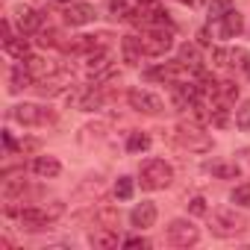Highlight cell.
<instances>
[{
  "label": "cell",
  "instance_id": "1",
  "mask_svg": "<svg viewBox=\"0 0 250 250\" xmlns=\"http://www.w3.org/2000/svg\"><path fill=\"white\" fill-rule=\"evenodd\" d=\"M139 183L142 188L147 191H159V188H168L174 183V168L165 162V159H147L139 171Z\"/></svg>",
  "mask_w": 250,
  "mask_h": 250
},
{
  "label": "cell",
  "instance_id": "2",
  "mask_svg": "<svg viewBox=\"0 0 250 250\" xmlns=\"http://www.w3.org/2000/svg\"><path fill=\"white\" fill-rule=\"evenodd\" d=\"M244 229H247V218H244L241 212H235V209H229V206L212 212V232H215L218 238H235V235H241Z\"/></svg>",
  "mask_w": 250,
  "mask_h": 250
},
{
  "label": "cell",
  "instance_id": "3",
  "mask_svg": "<svg viewBox=\"0 0 250 250\" xmlns=\"http://www.w3.org/2000/svg\"><path fill=\"white\" fill-rule=\"evenodd\" d=\"M62 212H65L62 203H50V206H27V209L18 212V218H21L24 229H44V227L53 224Z\"/></svg>",
  "mask_w": 250,
  "mask_h": 250
},
{
  "label": "cell",
  "instance_id": "4",
  "mask_svg": "<svg viewBox=\"0 0 250 250\" xmlns=\"http://www.w3.org/2000/svg\"><path fill=\"white\" fill-rule=\"evenodd\" d=\"M53 112L47 106H39V103H18L12 106V121H18L21 127H47L53 124Z\"/></svg>",
  "mask_w": 250,
  "mask_h": 250
},
{
  "label": "cell",
  "instance_id": "5",
  "mask_svg": "<svg viewBox=\"0 0 250 250\" xmlns=\"http://www.w3.org/2000/svg\"><path fill=\"white\" fill-rule=\"evenodd\" d=\"M174 139H177L186 150H191V153H209V150H212L209 133H203L197 124H180V127L174 130Z\"/></svg>",
  "mask_w": 250,
  "mask_h": 250
},
{
  "label": "cell",
  "instance_id": "6",
  "mask_svg": "<svg viewBox=\"0 0 250 250\" xmlns=\"http://www.w3.org/2000/svg\"><path fill=\"white\" fill-rule=\"evenodd\" d=\"M142 47H145L147 56H165V53L174 47V33H171V27H168V30H165V27H147V30L142 33Z\"/></svg>",
  "mask_w": 250,
  "mask_h": 250
},
{
  "label": "cell",
  "instance_id": "7",
  "mask_svg": "<svg viewBox=\"0 0 250 250\" xmlns=\"http://www.w3.org/2000/svg\"><path fill=\"white\" fill-rule=\"evenodd\" d=\"M165 238H168V244H174V247H191V244L200 241V229H197L188 218H174V221L168 224Z\"/></svg>",
  "mask_w": 250,
  "mask_h": 250
},
{
  "label": "cell",
  "instance_id": "8",
  "mask_svg": "<svg viewBox=\"0 0 250 250\" xmlns=\"http://www.w3.org/2000/svg\"><path fill=\"white\" fill-rule=\"evenodd\" d=\"M133 24H145V27H171V18H168V12L165 9H159L153 0L150 3H139V9L133 12V18H130Z\"/></svg>",
  "mask_w": 250,
  "mask_h": 250
},
{
  "label": "cell",
  "instance_id": "9",
  "mask_svg": "<svg viewBox=\"0 0 250 250\" xmlns=\"http://www.w3.org/2000/svg\"><path fill=\"white\" fill-rule=\"evenodd\" d=\"M127 100H130V106L136 109V112H145V115H159L162 112V97L159 94H153V91H147V88H133L130 94H127Z\"/></svg>",
  "mask_w": 250,
  "mask_h": 250
},
{
  "label": "cell",
  "instance_id": "10",
  "mask_svg": "<svg viewBox=\"0 0 250 250\" xmlns=\"http://www.w3.org/2000/svg\"><path fill=\"white\" fill-rule=\"evenodd\" d=\"M156 218H159V209H156V203H150V200H142V203L130 212V221H133V227H139V229L153 227Z\"/></svg>",
  "mask_w": 250,
  "mask_h": 250
},
{
  "label": "cell",
  "instance_id": "11",
  "mask_svg": "<svg viewBox=\"0 0 250 250\" xmlns=\"http://www.w3.org/2000/svg\"><path fill=\"white\" fill-rule=\"evenodd\" d=\"M94 18H97V12H94L91 3H71V6L65 9V21H68L71 27H85V24H91Z\"/></svg>",
  "mask_w": 250,
  "mask_h": 250
},
{
  "label": "cell",
  "instance_id": "12",
  "mask_svg": "<svg viewBox=\"0 0 250 250\" xmlns=\"http://www.w3.org/2000/svg\"><path fill=\"white\" fill-rule=\"evenodd\" d=\"M121 56H124V62H127V65H142V56H147L145 47H142V39L124 36L121 39Z\"/></svg>",
  "mask_w": 250,
  "mask_h": 250
},
{
  "label": "cell",
  "instance_id": "13",
  "mask_svg": "<svg viewBox=\"0 0 250 250\" xmlns=\"http://www.w3.org/2000/svg\"><path fill=\"white\" fill-rule=\"evenodd\" d=\"M33 174H39L44 180H53V177L62 174V165H59L56 156H36L33 159Z\"/></svg>",
  "mask_w": 250,
  "mask_h": 250
},
{
  "label": "cell",
  "instance_id": "14",
  "mask_svg": "<svg viewBox=\"0 0 250 250\" xmlns=\"http://www.w3.org/2000/svg\"><path fill=\"white\" fill-rule=\"evenodd\" d=\"M88 244L100 247V250H112V247H118V232L112 227H100V229L88 232Z\"/></svg>",
  "mask_w": 250,
  "mask_h": 250
},
{
  "label": "cell",
  "instance_id": "15",
  "mask_svg": "<svg viewBox=\"0 0 250 250\" xmlns=\"http://www.w3.org/2000/svg\"><path fill=\"white\" fill-rule=\"evenodd\" d=\"M74 106L83 109V112H94V109L103 106V94H100L97 88H85V91H80V94L74 97Z\"/></svg>",
  "mask_w": 250,
  "mask_h": 250
},
{
  "label": "cell",
  "instance_id": "16",
  "mask_svg": "<svg viewBox=\"0 0 250 250\" xmlns=\"http://www.w3.org/2000/svg\"><path fill=\"white\" fill-rule=\"evenodd\" d=\"M241 30H244V18H241L235 9H229V12L221 18V36H224V39H235Z\"/></svg>",
  "mask_w": 250,
  "mask_h": 250
},
{
  "label": "cell",
  "instance_id": "17",
  "mask_svg": "<svg viewBox=\"0 0 250 250\" xmlns=\"http://www.w3.org/2000/svg\"><path fill=\"white\" fill-rule=\"evenodd\" d=\"M24 65L30 68V74L36 77V80H47V77H53L56 74V65H50L47 59H42V56H27L24 59Z\"/></svg>",
  "mask_w": 250,
  "mask_h": 250
},
{
  "label": "cell",
  "instance_id": "18",
  "mask_svg": "<svg viewBox=\"0 0 250 250\" xmlns=\"http://www.w3.org/2000/svg\"><path fill=\"white\" fill-rule=\"evenodd\" d=\"M33 83H36V77L30 74L27 65H15V68L9 71V91H21V88L33 85Z\"/></svg>",
  "mask_w": 250,
  "mask_h": 250
},
{
  "label": "cell",
  "instance_id": "19",
  "mask_svg": "<svg viewBox=\"0 0 250 250\" xmlns=\"http://www.w3.org/2000/svg\"><path fill=\"white\" fill-rule=\"evenodd\" d=\"M18 24H21V33H36V30H42V15L30 6H21L18 9Z\"/></svg>",
  "mask_w": 250,
  "mask_h": 250
},
{
  "label": "cell",
  "instance_id": "20",
  "mask_svg": "<svg viewBox=\"0 0 250 250\" xmlns=\"http://www.w3.org/2000/svg\"><path fill=\"white\" fill-rule=\"evenodd\" d=\"M3 50H6L9 56H15V59H27L30 44H27L24 36H9V39H3Z\"/></svg>",
  "mask_w": 250,
  "mask_h": 250
},
{
  "label": "cell",
  "instance_id": "21",
  "mask_svg": "<svg viewBox=\"0 0 250 250\" xmlns=\"http://www.w3.org/2000/svg\"><path fill=\"white\" fill-rule=\"evenodd\" d=\"M180 62H183L186 68L200 71V50H197V44H183V47H180Z\"/></svg>",
  "mask_w": 250,
  "mask_h": 250
},
{
  "label": "cell",
  "instance_id": "22",
  "mask_svg": "<svg viewBox=\"0 0 250 250\" xmlns=\"http://www.w3.org/2000/svg\"><path fill=\"white\" fill-rule=\"evenodd\" d=\"M209 171L218 180H235L238 177V165L235 162H215V165H209Z\"/></svg>",
  "mask_w": 250,
  "mask_h": 250
},
{
  "label": "cell",
  "instance_id": "23",
  "mask_svg": "<svg viewBox=\"0 0 250 250\" xmlns=\"http://www.w3.org/2000/svg\"><path fill=\"white\" fill-rule=\"evenodd\" d=\"M150 147V136L147 133H130V139H127V150L130 153H145Z\"/></svg>",
  "mask_w": 250,
  "mask_h": 250
},
{
  "label": "cell",
  "instance_id": "24",
  "mask_svg": "<svg viewBox=\"0 0 250 250\" xmlns=\"http://www.w3.org/2000/svg\"><path fill=\"white\" fill-rule=\"evenodd\" d=\"M133 191H136V183L130 177H118V183H115V197L118 200H130Z\"/></svg>",
  "mask_w": 250,
  "mask_h": 250
},
{
  "label": "cell",
  "instance_id": "25",
  "mask_svg": "<svg viewBox=\"0 0 250 250\" xmlns=\"http://www.w3.org/2000/svg\"><path fill=\"white\" fill-rule=\"evenodd\" d=\"M229 200H232L235 206H244V209H250V183H241V186H235V188H232V194H229Z\"/></svg>",
  "mask_w": 250,
  "mask_h": 250
},
{
  "label": "cell",
  "instance_id": "26",
  "mask_svg": "<svg viewBox=\"0 0 250 250\" xmlns=\"http://www.w3.org/2000/svg\"><path fill=\"white\" fill-rule=\"evenodd\" d=\"M209 121L215 124V127H227V124H229V112H227V106H224V103H212V109H209Z\"/></svg>",
  "mask_w": 250,
  "mask_h": 250
},
{
  "label": "cell",
  "instance_id": "27",
  "mask_svg": "<svg viewBox=\"0 0 250 250\" xmlns=\"http://www.w3.org/2000/svg\"><path fill=\"white\" fill-rule=\"evenodd\" d=\"M247 59H250V56H247V50H241V47H229V50H227V68H235V65L244 68Z\"/></svg>",
  "mask_w": 250,
  "mask_h": 250
},
{
  "label": "cell",
  "instance_id": "28",
  "mask_svg": "<svg viewBox=\"0 0 250 250\" xmlns=\"http://www.w3.org/2000/svg\"><path fill=\"white\" fill-rule=\"evenodd\" d=\"M229 9H232L229 0H212V3H209V18H212V21H221Z\"/></svg>",
  "mask_w": 250,
  "mask_h": 250
},
{
  "label": "cell",
  "instance_id": "29",
  "mask_svg": "<svg viewBox=\"0 0 250 250\" xmlns=\"http://www.w3.org/2000/svg\"><path fill=\"white\" fill-rule=\"evenodd\" d=\"M235 127H238V130H250V100H244V103L235 109Z\"/></svg>",
  "mask_w": 250,
  "mask_h": 250
},
{
  "label": "cell",
  "instance_id": "30",
  "mask_svg": "<svg viewBox=\"0 0 250 250\" xmlns=\"http://www.w3.org/2000/svg\"><path fill=\"white\" fill-rule=\"evenodd\" d=\"M97 224L115 229V227H118V212H115V209H100V212H97Z\"/></svg>",
  "mask_w": 250,
  "mask_h": 250
},
{
  "label": "cell",
  "instance_id": "31",
  "mask_svg": "<svg viewBox=\"0 0 250 250\" xmlns=\"http://www.w3.org/2000/svg\"><path fill=\"white\" fill-rule=\"evenodd\" d=\"M218 97H221V100H235V97H238V85H235V83H229V80H227V83H221Z\"/></svg>",
  "mask_w": 250,
  "mask_h": 250
},
{
  "label": "cell",
  "instance_id": "32",
  "mask_svg": "<svg viewBox=\"0 0 250 250\" xmlns=\"http://www.w3.org/2000/svg\"><path fill=\"white\" fill-rule=\"evenodd\" d=\"M109 9H112V15H115V18H127V15H130L127 0H109Z\"/></svg>",
  "mask_w": 250,
  "mask_h": 250
},
{
  "label": "cell",
  "instance_id": "33",
  "mask_svg": "<svg viewBox=\"0 0 250 250\" xmlns=\"http://www.w3.org/2000/svg\"><path fill=\"white\" fill-rule=\"evenodd\" d=\"M188 212L191 215H206V200L203 197H191L188 200Z\"/></svg>",
  "mask_w": 250,
  "mask_h": 250
},
{
  "label": "cell",
  "instance_id": "34",
  "mask_svg": "<svg viewBox=\"0 0 250 250\" xmlns=\"http://www.w3.org/2000/svg\"><path fill=\"white\" fill-rule=\"evenodd\" d=\"M124 247H150V241L147 238H142V235H133V238H127V241H124Z\"/></svg>",
  "mask_w": 250,
  "mask_h": 250
},
{
  "label": "cell",
  "instance_id": "35",
  "mask_svg": "<svg viewBox=\"0 0 250 250\" xmlns=\"http://www.w3.org/2000/svg\"><path fill=\"white\" fill-rule=\"evenodd\" d=\"M53 42H56V33H53V30L42 33V39H39V44H53Z\"/></svg>",
  "mask_w": 250,
  "mask_h": 250
},
{
  "label": "cell",
  "instance_id": "36",
  "mask_svg": "<svg viewBox=\"0 0 250 250\" xmlns=\"http://www.w3.org/2000/svg\"><path fill=\"white\" fill-rule=\"evenodd\" d=\"M244 71H247V77H250V59H247V65H244Z\"/></svg>",
  "mask_w": 250,
  "mask_h": 250
},
{
  "label": "cell",
  "instance_id": "37",
  "mask_svg": "<svg viewBox=\"0 0 250 250\" xmlns=\"http://www.w3.org/2000/svg\"><path fill=\"white\" fill-rule=\"evenodd\" d=\"M139 3H150V0H139Z\"/></svg>",
  "mask_w": 250,
  "mask_h": 250
},
{
  "label": "cell",
  "instance_id": "38",
  "mask_svg": "<svg viewBox=\"0 0 250 250\" xmlns=\"http://www.w3.org/2000/svg\"><path fill=\"white\" fill-rule=\"evenodd\" d=\"M59 3H71V0H59Z\"/></svg>",
  "mask_w": 250,
  "mask_h": 250
}]
</instances>
